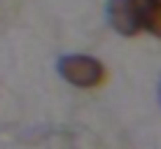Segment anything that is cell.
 Wrapping results in <instances>:
<instances>
[{
    "mask_svg": "<svg viewBox=\"0 0 161 149\" xmlns=\"http://www.w3.org/2000/svg\"><path fill=\"white\" fill-rule=\"evenodd\" d=\"M56 72L65 84L82 91H93L108 82V68L91 54H65L58 58Z\"/></svg>",
    "mask_w": 161,
    "mask_h": 149,
    "instance_id": "obj_1",
    "label": "cell"
},
{
    "mask_svg": "<svg viewBox=\"0 0 161 149\" xmlns=\"http://www.w3.org/2000/svg\"><path fill=\"white\" fill-rule=\"evenodd\" d=\"M147 0H108V21L119 35L136 37L145 33Z\"/></svg>",
    "mask_w": 161,
    "mask_h": 149,
    "instance_id": "obj_2",
    "label": "cell"
},
{
    "mask_svg": "<svg viewBox=\"0 0 161 149\" xmlns=\"http://www.w3.org/2000/svg\"><path fill=\"white\" fill-rule=\"evenodd\" d=\"M145 33L161 40V3H149L145 9Z\"/></svg>",
    "mask_w": 161,
    "mask_h": 149,
    "instance_id": "obj_3",
    "label": "cell"
},
{
    "mask_svg": "<svg viewBox=\"0 0 161 149\" xmlns=\"http://www.w3.org/2000/svg\"><path fill=\"white\" fill-rule=\"evenodd\" d=\"M159 103H161V86H159Z\"/></svg>",
    "mask_w": 161,
    "mask_h": 149,
    "instance_id": "obj_4",
    "label": "cell"
},
{
    "mask_svg": "<svg viewBox=\"0 0 161 149\" xmlns=\"http://www.w3.org/2000/svg\"><path fill=\"white\" fill-rule=\"evenodd\" d=\"M149 3H161V0H149Z\"/></svg>",
    "mask_w": 161,
    "mask_h": 149,
    "instance_id": "obj_5",
    "label": "cell"
}]
</instances>
